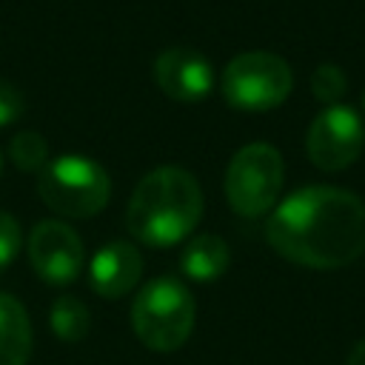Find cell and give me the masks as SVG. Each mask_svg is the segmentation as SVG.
I'll list each match as a JSON object with an SVG mask.
<instances>
[{"label":"cell","mask_w":365,"mask_h":365,"mask_svg":"<svg viewBox=\"0 0 365 365\" xmlns=\"http://www.w3.org/2000/svg\"><path fill=\"white\" fill-rule=\"evenodd\" d=\"M20 245H23V234L17 220L9 211H0V271H6L17 259Z\"/></svg>","instance_id":"16"},{"label":"cell","mask_w":365,"mask_h":365,"mask_svg":"<svg viewBox=\"0 0 365 365\" xmlns=\"http://www.w3.org/2000/svg\"><path fill=\"white\" fill-rule=\"evenodd\" d=\"M202 217L200 182L180 165L148 171L125 208L128 234L151 248H168L185 240Z\"/></svg>","instance_id":"2"},{"label":"cell","mask_w":365,"mask_h":365,"mask_svg":"<svg viewBox=\"0 0 365 365\" xmlns=\"http://www.w3.org/2000/svg\"><path fill=\"white\" fill-rule=\"evenodd\" d=\"M282 180V154L271 143H248L225 168V200L240 217H265L279 200Z\"/></svg>","instance_id":"5"},{"label":"cell","mask_w":365,"mask_h":365,"mask_svg":"<svg viewBox=\"0 0 365 365\" xmlns=\"http://www.w3.org/2000/svg\"><path fill=\"white\" fill-rule=\"evenodd\" d=\"M9 154L14 160V165L20 171H31V174H40L46 165H48V143L46 137H40L37 131H17L9 143Z\"/></svg>","instance_id":"14"},{"label":"cell","mask_w":365,"mask_h":365,"mask_svg":"<svg viewBox=\"0 0 365 365\" xmlns=\"http://www.w3.org/2000/svg\"><path fill=\"white\" fill-rule=\"evenodd\" d=\"M26 111V100H23V91L11 83V80H3L0 77V128L6 125H14Z\"/></svg>","instance_id":"17"},{"label":"cell","mask_w":365,"mask_h":365,"mask_svg":"<svg viewBox=\"0 0 365 365\" xmlns=\"http://www.w3.org/2000/svg\"><path fill=\"white\" fill-rule=\"evenodd\" d=\"M265 240L294 265L345 268L365 254V202L348 188L305 185L274 205Z\"/></svg>","instance_id":"1"},{"label":"cell","mask_w":365,"mask_h":365,"mask_svg":"<svg viewBox=\"0 0 365 365\" xmlns=\"http://www.w3.org/2000/svg\"><path fill=\"white\" fill-rule=\"evenodd\" d=\"M194 297L177 277H157L145 282L131 305V328L137 339L160 354L182 348L194 331Z\"/></svg>","instance_id":"3"},{"label":"cell","mask_w":365,"mask_h":365,"mask_svg":"<svg viewBox=\"0 0 365 365\" xmlns=\"http://www.w3.org/2000/svg\"><path fill=\"white\" fill-rule=\"evenodd\" d=\"M29 262L34 274L48 285H68L77 279L86 248L77 231L63 220H43L29 234Z\"/></svg>","instance_id":"8"},{"label":"cell","mask_w":365,"mask_h":365,"mask_svg":"<svg viewBox=\"0 0 365 365\" xmlns=\"http://www.w3.org/2000/svg\"><path fill=\"white\" fill-rule=\"evenodd\" d=\"M220 88L231 108L271 111L288 100L294 74L291 66L274 51H242L225 66Z\"/></svg>","instance_id":"6"},{"label":"cell","mask_w":365,"mask_h":365,"mask_svg":"<svg viewBox=\"0 0 365 365\" xmlns=\"http://www.w3.org/2000/svg\"><path fill=\"white\" fill-rule=\"evenodd\" d=\"M31 356V322L20 299L0 294V365H26Z\"/></svg>","instance_id":"11"},{"label":"cell","mask_w":365,"mask_h":365,"mask_svg":"<svg viewBox=\"0 0 365 365\" xmlns=\"http://www.w3.org/2000/svg\"><path fill=\"white\" fill-rule=\"evenodd\" d=\"M345 88H348L345 71L334 63H322L311 74V91L322 106H339V100L345 97Z\"/></svg>","instance_id":"15"},{"label":"cell","mask_w":365,"mask_h":365,"mask_svg":"<svg viewBox=\"0 0 365 365\" xmlns=\"http://www.w3.org/2000/svg\"><path fill=\"white\" fill-rule=\"evenodd\" d=\"M345 365H365V339H362V342H356V345L351 348V354H348Z\"/></svg>","instance_id":"18"},{"label":"cell","mask_w":365,"mask_h":365,"mask_svg":"<svg viewBox=\"0 0 365 365\" xmlns=\"http://www.w3.org/2000/svg\"><path fill=\"white\" fill-rule=\"evenodd\" d=\"M0 174H3V154H0Z\"/></svg>","instance_id":"20"},{"label":"cell","mask_w":365,"mask_h":365,"mask_svg":"<svg viewBox=\"0 0 365 365\" xmlns=\"http://www.w3.org/2000/svg\"><path fill=\"white\" fill-rule=\"evenodd\" d=\"M362 114H365V91H362Z\"/></svg>","instance_id":"19"},{"label":"cell","mask_w":365,"mask_h":365,"mask_svg":"<svg viewBox=\"0 0 365 365\" xmlns=\"http://www.w3.org/2000/svg\"><path fill=\"white\" fill-rule=\"evenodd\" d=\"M48 322H51V331L57 339L63 342H80L88 328H91V314L86 308L83 299L77 297H60L54 305H51V314H48Z\"/></svg>","instance_id":"13"},{"label":"cell","mask_w":365,"mask_h":365,"mask_svg":"<svg viewBox=\"0 0 365 365\" xmlns=\"http://www.w3.org/2000/svg\"><path fill=\"white\" fill-rule=\"evenodd\" d=\"M228 262H231V248L217 234H200L188 240L180 254V268L194 282H211L222 277Z\"/></svg>","instance_id":"12"},{"label":"cell","mask_w":365,"mask_h":365,"mask_svg":"<svg viewBox=\"0 0 365 365\" xmlns=\"http://www.w3.org/2000/svg\"><path fill=\"white\" fill-rule=\"evenodd\" d=\"M37 191L40 200L57 217L88 220L106 208L111 197V180L97 160L80 154H63L40 171Z\"/></svg>","instance_id":"4"},{"label":"cell","mask_w":365,"mask_h":365,"mask_svg":"<svg viewBox=\"0 0 365 365\" xmlns=\"http://www.w3.org/2000/svg\"><path fill=\"white\" fill-rule=\"evenodd\" d=\"M365 148V123L348 106H325L305 134V154L319 171H342Z\"/></svg>","instance_id":"7"},{"label":"cell","mask_w":365,"mask_h":365,"mask_svg":"<svg viewBox=\"0 0 365 365\" xmlns=\"http://www.w3.org/2000/svg\"><path fill=\"white\" fill-rule=\"evenodd\" d=\"M151 77L168 100L185 103V106H194V103L205 100L214 88L211 63L200 51L182 48V46L160 51L154 66H151Z\"/></svg>","instance_id":"9"},{"label":"cell","mask_w":365,"mask_h":365,"mask_svg":"<svg viewBox=\"0 0 365 365\" xmlns=\"http://www.w3.org/2000/svg\"><path fill=\"white\" fill-rule=\"evenodd\" d=\"M140 274H143V257L137 245L128 240H108L106 245L97 248L88 265L91 288L103 299H120L128 291H134Z\"/></svg>","instance_id":"10"}]
</instances>
